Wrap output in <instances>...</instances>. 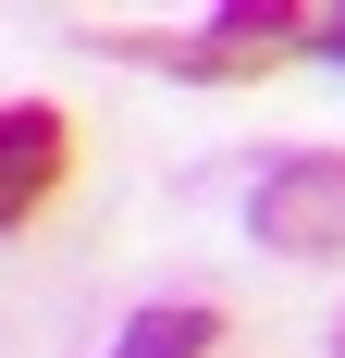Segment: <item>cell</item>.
Wrapping results in <instances>:
<instances>
[{"label":"cell","instance_id":"1","mask_svg":"<svg viewBox=\"0 0 345 358\" xmlns=\"http://www.w3.org/2000/svg\"><path fill=\"white\" fill-rule=\"evenodd\" d=\"M296 37H309V13H296V0H235V13H210L198 37H99V50H111V62L198 74V87H235V74H272V62H296Z\"/></svg>","mask_w":345,"mask_h":358},{"label":"cell","instance_id":"4","mask_svg":"<svg viewBox=\"0 0 345 358\" xmlns=\"http://www.w3.org/2000/svg\"><path fill=\"white\" fill-rule=\"evenodd\" d=\"M222 334H235V322H222L210 296H161V309H136L99 358H222Z\"/></svg>","mask_w":345,"mask_h":358},{"label":"cell","instance_id":"5","mask_svg":"<svg viewBox=\"0 0 345 358\" xmlns=\"http://www.w3.org/2000/svg\"><path fill=\"white\" fill-rule=\"evenodd\" d=\"M333 358H345V322H333Z\"/></svg>","mask_w":345,"mask_h":358},{"label":"cell","instance_id":"2","mask_svg":"<svg viewBox=\"0 0 345 358\" xmlns=\"http://www.w3.org/2000/svg\"><path fill=\"white\" fill-rule=\"evenodd\" d=\"M247 235L272 259H345V148H284L247 185Z\"/></svg>","mask_w":345,"mask_h":358},{"label":"cell","instance_id":"6","mask_svg":"<svg viewBox=\"0 0 345 358\" xmlns=\"http://www.w3.org/2000/svg\"><path fill=\"white\" fill-rule=\"evenodd\" d=\"M333 50H345V25H333Z\"/></svg>","mask_w":345,"mask_h":358},{"label":"cell","instance_id":"3","mask_svg":"<svg viewBox=\"0 0 345 358\" xmlns=\"http://www.w3.org/2000/svg\"><path fill=\"white\" fill-rule=\"evenodd\" d=\"M74 185V111L62 99H0V235H25Z\"/></svg>","mask_w":345,"mask_h":358}]
</instances>
